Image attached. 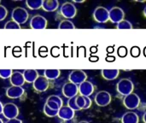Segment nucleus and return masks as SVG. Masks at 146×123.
<instances>
[{"label":"nucleus","mask_w":146,"mask_h":123,"mask_svg":"<svg viewBox=\"0 0 146 123\" xmlns=\"http://www.w3.org/2000/svg\"><path fill=\"white\" fill-rule=\"evenodd\" d=\"M134 89V85L133 82L129 80V79H121L120 81L117 83L116 86V90L117 92L122 95V96H127L131 93H133Z\"/></svg>","instance_id":"f257e3e1"},{"label":"nucleus","mask_w":146,"mask_h":123,"mask_svg":"<svg viewBox=\"0 0 146 123\" xmlns=\"http://www.w3.org/2000/svg\"><path fill=\"white\" fill-rule=\"evenodd\" d=\"M28 17H29L28 12L24 8L17 7V8H15V9H14L12 10V13H11L12 21H15L19 25L25 24L27 21Z\"/></svg>","instance_id":"f03ea898"},{"label":"nucleus","mask_w":146,"mask_h":123,"mask_svg":"<svg viewBox=\"0 0 146 123\" xmlns=\"http://www.w3.org/2000/svg\"><path fill=\"white\" fill-rule=\"evenodd\" d=\"M93 18L98 23H105L110 20L109 9L105 7L98 6L93 11Z\"/></svg>","instance_id":"7ed1b4c3"},{"label":"nucleus","mask_w":146,"mask_h":123,"mask_svg":"<svg viewBox=\"0 0 146 123\" xmlns=\"http://www.w3.org/2000/svg\"><path fill=\"white\" fill-rule=\"evenodd\" d=\"M60 12H61V15L64 18L68 20V19H73L76 15L77 9L74 3L66 2L62 5V7L60 9Z\"/></svg>","instance_id":"20e7f679"},{"label":"nucleus","mask_w":146,"mask_h":123,"mask_svg":"<svg viewBox=\"0 0 146 123\" xmlns=\"http://www.w3.org/2000/svg\"><path fill=\"white\" fill-rule=\"evenodd\" d=\"M86 79H87V74H86V72L80 69L73 70L68 75L69 82H72L77 86H80L81 83L86 81Z\"/></svg>","instance_id":"39448f33"},{"label":"nucleus","mask_w":146,"mask_h":123,"mask_svg":"<svg viewBox=\"0 0 146 123\" xmlns=\"http://www.w3.org/2000/svg\"><path fill=\"white\" fill-rule=\"evenodd\" d=\"M123 104L128 110H135L140 104V98L136 93L133 92L124 98Z\"/></svg>","instance_id":"423d86ee"},{"label":"nucleus","mask_w":146,"mask_h":123,"mask_svg":"<svg viewBox=\"0 0 146 123\" xmlns=\"http://www.w3.org/2000/svg\"><path fill=\"white\" fill-rule=\"evenodd\" d=\"M3 115L8 120L15 119L19 115V109H18V107L15 104L8 103L5 105H3Z\"/></svg>","instance_id":"0eeeda50"},{"label":"nucleus","mask_w":146,"mask_h":123,"mask_svg":"<svg viewBox=\"0 0 146 123\" xmlns=\"http://www.w3.org/2000/svg\"><path fill=\"white\" fill-rule=\"evenodd\" d=\"M95 103L100 107H105L111 102V95L106 91H101L95 96Z\"/></svg>","instance_id":"6e6552de"},{"label":"nucleus","mask_w":146,"mask_h":123,"mask_svg":"<svg viewBox=\"0 0 146 123\" xmlns=\"http://www.w3.org/2000/svg\"><path fill=\"white\" fill-rule=\"evenodd\" d=\"M110 13V20L115 24H118L121 21L124 20L125 13L123 9L120 7H113L109 10Z\"/></svg>","instance_id":"1a4fd4ad"},{"label":"nucleus","mask_w":146,"mask_h":123,"mask_svg":"<svg viewBox=\"0 0 146 123\" xmlns=\"http://www.w3.org/2000/svg\"><path fill=\"white\" fill-rule=\"evenodd\" d=\"M78 92H79L78 86L72 82H67L62 86V94L68 99L76 97Z\"/></svg>","instance_id":"9d476101"},{"label":"nucleus","mask_w":146,"mask_h":123,"mask_svg":"<svg viewBox=\"0 0 146 123\" xmlns=\"http://www.w3.org/2000/svg\"><path fill=\"white\" fill-rule=\"evenodd\" d=\"M30 27L33 29H44L47 27V20L42 15H34L30 21Z\"/></svg>","instance_id":"9b49d317"},{"label":"nucleus","mask_w":146,"mask_h":123,"mask_svg":"<svg viewBox=\"0 0 146 123\" xmlns=\"http://www.w3.org/2000/svg\"><path fill=\"white\" fill-rule=\"evenodd\" d=\"M45 104L51 110H59L61 107H62V104H63V102H62V99L59 97V96H56V95H50L47 100H46V103Z\"/></svg>","instance_id":"f8f14e48"},{"label":"nucleus","mask_w":146,"mask_h":123,"mask_svg":"<svg viewBox=\"0 0 146 123\" xmlns=\"http://www.w3.org/2000/svg\"><path fill=\"white\" fill-rule=\"evenodd\" d=\"M33 88L38 92H44L49 87V80L44 76H38L33 83Z\"/></svg>","instance_id":"ddd939ff"},{"label":"nucleus","mask_w":146,"mask_h":123,"mask_svg":"<svg viewBox=\"0 0 146 123\" xmlns=\"http://www.w3.org/2000/svg\"><path fill=\"white\" fill-rule=\"evenodd\" d=\"M25 91L22 86H11L6 90V96L11 99H17L22 97Z\"/></svg>","instance_id":"4468645a"},{"label":"nucleus","mask_w":146,"mask_h":123,"mask_svg":"<svg viewBox=\"0 0 146 123\" xmlns=\"http://www.w3.org/2000/svg\"><path fill=\"white\" fill-rule=\"evenodd\" d=\"M78 87H79V92L80 93L81 96H84V97H90L94 92L93 84L87 80L81 83Z\"/></svg>","instance_id":"2eb2a0df"},{"label":"nucleus","mask_w":146,"mask_h":123,"mask_svg":"<svg viewBox=\"0 0 146 123\" xmlns=\"http://www.w3.org/2000/svg\"><path fill=\"white\" fill-rule=\"evenodd\" d=\"M57 116L60 119L63 120V121H70L74 116V111L71 108H69L68 105L67 106H62L58 110Z\"/></svg>","instance_id":"dca6fc26"},{"label":"nucleus","mask_w":146,"mask_h":123,"mask_svg":"<svg viewBox=\"0 0 146 123\" xmlns=\"http://www.w3.org/2000/svg\"><path fill=\"white\" fill-rule=\"evenodd\" d=\"M9 80H10L11 85L14 86H22L26 82L23 74H21V72H18V71L13 72V74H11V76L9 78Z\"/></svg>","instance_id":"f3484780"},{"label":"nucleus","mask_w":146,"mask_h":123,"mask_svg":"<svg viewBox=\"0 0 146 123\" xmlns=\"http://www.w3.org/2000/svg\"><path fill=\"white\" fill-rule=\"evenodd\" d=\"M76 104L80 110H87L92 105V100L89 97H84V96H76L75 98Z\"/></svg>","instance_id":"a211bd4d"},{"label":"nucleus","mask_w":146,"mask_h":123,"mask_svg":"<svg viewBox=\"0 0 146 123\" xmlns=\"http://www.w3.org/2000/svg\"><path fill=\"white\" fill-rule=\"evenodd\" d=\"M59 7V2L57 0H44L42 2V9L47 12H53Z\"/></svg>","instance_id":"6ab92c4d"},{"label":"nucleus","mask_w":146,"mask_h":123,"mask_svg":"<svg viewBox=\"0 0 146 123\" xmlns=\"http://www.w3.org/2000/svg\"><path fill=\"white\" fill-rule=\"evenodd\" d=\"M23 76L26 82L33 83L39 75L36 69H26L23 72Z\"/></svg>","instance_id":"aec40b11"},{"label":"nucleus","mask_w":146,"mask_h":123,"mask_svg":"<svg viewBox=\"0 0 146 123\" xmlns=\"http://www.w3.org/2000/svg\"><path fill=\"white\" fill-rule=\"evenodd\" d=\"M139 116L133 111H128L121 117V123H139Z\"/></svg>","instance_id":"412c9836"},{"label":"nucleus","mask_w":146,"mask_h":123,"mask_svg":"<svg viewBox=\"0 0 146 123\" xmlns=\"http://www.w3.org/2000/svg\"><path fill=\"white\" fill-rule=\"evenodd\" d=\"M102 76L104 79L107 80H115L120 74L119 69H103L101 71Z\"/></svg>","instance_id":"4be33fe9"},{"label":"nucleus","mask_w":146,"mask_h":123,"mask_svg":"<svg viewBox=\"0 0 146 123\" xmlns=\"http://www.w3.org/2000/svg\"><path fill=\"white\" fill-rule=\"evenodd\" d=\"M60 74H61V71L59 69H56V68L45 69L44 72V75L48 80L57 79L60 76Z\"/></svg>","instance_id":"5701e85b"},{"label":"nucleus","mask_w":146,"mask_h":123,"mask_svg":"<svg viewBox=\"0 0 146 123\" xmlns=\"http://www.w3.org/2000/svg\"><path fill=\"white\" fill-rule=\"evenodd\" d=\"M42 2L41 0H27L26 4L30 9L36 10L42 8Z\"/></svg>","instance_id":"b1692460"},{"label":"nucleus","mask_w":146,"mask_h":123,"mask_svg":"<svg viewBox=\"0 0 146 123\" xmlns=\"http://www.w3.org/2000/svg\"><path fill=\"white\" fill-rule=\"evenodd\" d=\"M58 28L59 29H74L75 26L72 21L68 20H63L60 22Z\"/></svg>","instance_id":"393cba45"},{"label":"nucleus","mask_w":146,"mask_h":123,"mask_svg":"<svg viewBox=\"0 0 146 123\" xmlns=\"http://www.w3.org/2000/svg\"><path fill=\"white\" fill-rule=\"evenodd\" d=\"M116 27L118 29H132L133 28V25L129 21L127 20H123L121 22H119L116 26Z\"/></svg>","instance_id":"a878e982"},{"label":"nucleus","mask_w":146,"mask_h":123,"mask_svg":"<svg viewBox=\"0 0 146 123\" xmlns=\"http://www.w3.org/2000/svg\"><path fill=\"white\" fill-rule=\"evenodd\" d=\"M44 113L45 114V116H47L48 117H55L57 116L58 115V110H54L50 109L46 104H44Z\"/></svg>","instance_id":"bb28decb"},{"label":"nucleus","mask_w":146,"mask_h":123,"mask_svg":"<svg viewBox=\"0 0 146 123\" xmlns=\"http://www.w3.org/2000/svg\"><path fill=\"white\" fill-rule=\"evenodd\" d=\"M13 74L12 69H6V68H2L0 69V78L2 79H9L11 74Z\"/></svg>","instance_id":"cd10ccee"},{"label":"nucleus","mask_w":146,"mask_h":123,"mask_svg":"<svg viewBox=\"0 0 146 123\" xmlns=\"http://www.w3.org/2000/svg\"><path fill=\"white\" fill-rule=\"evenodd\" d=\"M4 28L5 29H20L21 25H19L14 21H9L4 25Z\"/></svg>","instance_id":"c85d7f7f"},{"label":"nucleus","mask_w":146,"mask_h":123,"mask_svg":"<svg viewBox=\"0 0 146 123\" xmlns=\"http://www.w3.org/2000/svg\"><path fill=\"white\" fill-rule=\"evenodd\" d=\"M75 98H76V97L68 99V106L69 108H71L74 111H78V110H80L78 108V106H77V104H76Z\"/></svg>","instance_id":"c756f323"},{"label":"nucleus","mask_w":146,"mask_h":123,"mask_svg":"<svg viewBox=\"0 0 146 123\" xmlns=\"http://www.w3.org/2000/svg\"><path fill=\"white\" fill-rule=\"evenodd\" d=\"M8 15V10L7 9L3 6L0 4V21H3Z\"/></svg>","instance_id":"7c9ffc66"},{"label":"nucleus","mask_w":146,"mask_h":123,"mask_svg":"<svg viewBox=\"0 0 146 123\" xmlns=\"http://www.w3.org/2000/svg\"><path fill=\"white\" fill-rule=\"evenodd\" d=\"M5 123H22V122L20 119L15 118V119H11V120H8Z\"/></svg>","instance_id":"2f4dec72"},{"label":"nucleus","mask_w":146,"mask_h":123,"mask_svg":"<svg viewBox=\"0 0 146 123\" xmlns=\"http://www.w3.org/2000/svg\"><path fill=\"white\" fill-rule=\"evenodd\" d=\"M3 104L0 102V114H3Z\"/></svg>","instance_id":"473e14b6"},{"label":"nucleus","mask_w":146,"mask_h":123,"mask_svg":"<svg viewBox=\"0 0 146 123\" xmlns=\"http://www.w3.org/2000/svg\"><path fill=\"white\" fill-rule=\"evenodd\" d=\"M143 122L146 123V111L145 112V114L143 115Z\"/></svg>","instance_id":"72a5a7b5"},{"label":"nucleus","mask_w":146,"mask_h":123,"mask_svg":"<svg viewBox=\"0 0 146 123\" xmlns=\"http://www.w3.org/2000/svg\"><path fill=\"white\" fill-rule=\"evenodd\" d=\"M74 3H83V2H84V0H82V1H78V0H74Z\"/></svg>","instance_id":"f704fd0d"},{"label":"nucleus","mask_w":146,"mask_h":123,"mask_svg":"<svg viewBox=\"0 0 146 123\" xmlns=\"http://www.w3.org/2000/svg\"><path fill=\"white\" fill-rule=\"evenodd\" d=\"M143 12H144V15L146 17V6L145 7V9H144V11H143Z\"/></svg>","instance_id":"c9c22d12"},{"label":"nucleus","mask_w":146,"mask_h":123,"mask_svg":"<svg viewBox=\"0 0 146 123\" xmlns=\"http://www.w3.org/2000/svg\"><path fill=\"white\" fill-rule=\"evenodd\" d=\"M79 123H89L88 122H86V121H82V122H80Z\"/></svg>","instance_id":"e433bc0d"},{"label":"nucleus","mask_w":146,"mask_h":123,"mask_svg":"<svg viewBox=\"0 0 146 123\" xmlns=\"http://www.w3.org/2000/svg\"><path fill=\"white\" fill-rule=\"evenodd\" d=\"M0 123H4L3 122V120H2L1 118H0Z\"/></svg>","instance_id":"4c0bfd02"}]
</instances>
